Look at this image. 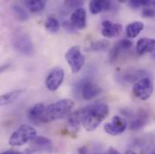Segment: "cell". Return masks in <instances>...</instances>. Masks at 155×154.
Masks as SVG:
<instances>
[{
    "mask_svg": "<svg viewBox=\"0 0 155 154\" xmlns=\"http://www.w3.org/2000/svg\"><path fill=\"white\" fill-rule=\"evenodd\" d=\"M82 124L88 131H94L109 114V106L105 102H94L93 104L81 108Z\"/></svg>",
    "mask_w": 155,
    "mask_h": 154,
    "instance_id": "obj_1",
    "label": "cell"
},
{
    "mask_svg": "<svg viewBox=\"0 0 155 154\" xmlns=\"http://www.w3.org/2000/svg\"><path fill=\"white\" fill-rule=\"evenodd\" d=\"M75 104L72 100L64 98L44 107L41 115V123H47L69 116Z\"/></svg>",
    "mask_w": 155,
    "mask_h": 154,
    "instance_id": "obj_2",
    "label": "cell"
},
{
    "mask_svg": "<svg viewBox=\"0 0 155 154\" xmlns=\"http://www.w3.org/2000/svg\"><path fill=\"white\" fill-rule=\"evenodd\" d=\"M37 136L35 129L28 124H23L18 127L10 136L9 144L12 146H22Z\"/></svg>",
    "mask_w": 155,
    "mask_h": 154,
    "instance_id": "obj_3",
    "label": "cell"
},
{
    "mask_svg": "<svg viewBox=\"0 0 155 154\" xmlns=\"http://www.w3.org/2000/svg\"><path fill=\"white\" fill-rule=\"evenodd\" d=\"M13 47L19 53L25 56H32L35 53V47L31 38L25 33H17L13 38Z\"/></svg>",
    "mask_w": 155,
    "mask_h": 154,
    "instance_id": "obj_4",
    "label": "cell"
},
{
    "mask_svg": "<svg viewBox=\"0 0 155 154\" xmlns=\"http://www.w3.org/2000/svg\"><path fill=\"white\" fill-rule=\"evenodd\" d=\"M153 93V80L148 77H144L134 84L133 94L141 100L149 99Z\"/></svg>",
    "mask_w": 155,
    "mask_h": 154,
    "instance_id": "obj_5",
    "label": "cell"
},
{
    "mask_svg": "<svg viewBox=\"0 0 155 154\" xmlns=\"http://www.w3.org/2000/svg\"><path fill=\"white\" fill-rule=\"evenodd\" d=\"M65 59L74 74L78 73L85 64V56L78 46H73L69 49L65 54Z\"/></svg>",
    "mask_w": 155,
    "mask_h": 154,
    "instance_id": "obj_6",
    "label": "cell"
},
{
    "mask_svg": "<svg viewBox=\"0 0 155 154\" xmlns=\"http://www.w3.org/2000/svg\"><path fill=\"white\" fill-rule=\"evenodd\" d=\"M75 89H77V94L80 93L82 98L87 101L91 100L101 92L100 87L88 79H85L83 82L79 83Z\"/></svg>",
    "mask_w": 155,
    "mask_h": 154,
    "instance_id": "obj_7",
    "label": "cell"
},
{
    "mask_svg": "<svg viewBox=\"0 0 155 154\" xmlns=\"http://www.w3.org/2000/svg\"><path fill=\"white\" fill-rule=\"evenodd\" d=\"M64 77H65V73L62 68L56 67L52 69L46 77V80H45L46 87L51 91L57 90L62 84L64 80Z\"/></svg>",
    "mask_w": 155,
    "mask_h": 154,
    "instance_id": "obj_8",
    "label": "cell"
},
{
    "mask_svg": "<svg viewBox=\"0 0 155 154\" xmlns=\"http://www.w3.org/2000/svg\"><path fill=\"white\" fill-rule=\"evenodd\" d=\"M127 122L121 116H116L112 118V122L107 123L104 125V129L107 133L116 136L123 133L127 128Z\"/></svg>",
    "mask_w": 155,
    "mask_h": 154,
    "instance_id": "obj_9",
    "label": "cell"
},
{
    "mask_svg": "<svg viewBox=\"0 0 155 154\" xmlns=\"http://www.w3.org/2000/svg\"><path fill=\"white\" fill-rule=\"evenodd\" d=\"M31 150L38 152H51L53 151V144L51 140L43 136H36L31 141Z\"/></svg>",
    "mask_w": 155,
    "mask_h": 154,
    "instance_id": "obj_10",
    "label": "cell"
},
{
    "mask_svg": "<svg viewBox=\"0 0 155 154\" xmlns=\"http://www.w3.org/2000/svg\"><path fill=\"white\" fill-rule=\"evenodd\" d=\"M149 120H150L149 113L144 109H141L135 114V116H134L133 120L131 121L130 129L132 131L140 130L148 123Z\"/></svg>",
    "mask_w": 155,
    "mask_h": 154,
    "instance_id": "obj_11",
    "label": "cell"
},
{
    "mask_svg": "<svg viewBox=\"0 0 155 154\" xmlns=\"http://www.w3.org/2000/svg\"><path fill=\"white\" fill-rule=\"evenodd\" d=\"M132 45H133V42L128 39H124L116 42V45L113 47L110 52V61L112 62L116 61V60L119 59L121 54L124 52L125 51H128L132 47Z\"/></svg>",
    "mask_w": 155,
    "mask_h": 154,
    "instance_id": "obj_12",
    "label": "cell"
},
{
    "mask_svg": "<svg viewBox=\"0 0 155 154\" xmlns=\"http://www.w3.org/2000/svg\"><path fill=\"white\" fill-rule=\"evenodd\" d=\"M103 29L101 34L104 37L107 38H114L118 36L122 32V25L120 24H114L108 20L104 21L102 23Z\"/></svg>",
    "mask_w": 155,
    "mask_h": 154,
    "instance_id": "obj_13",
    "label": "cell"
},
{
    "mask_svg": "<svg viewBox=\"0 0 155 154\" xmlns=\"http://www.w3.org/2000/svg\"><path fill=\"white\" fill-rule=\"evenodd\" d=\"M71 23L77 29H84L87 25V14L86 10L82 7H79L71 14Z\"/></svg>",
    "mask_w": 155,
    "mask_h": 154,
    "instance_id": "obj_14",
    "label": "cell"
},
{
    "mask_svg": "<svg viewBox=\"0 0 155 154\" xmlns=\"http://www.w3.org/2000/svg\"><path fill=\"white\" fill-rule=\"evenodd\" d=\"M136 51L143 55L155 51V40L152 38H141L136 42Z\"/></svg>",
    "mask_w": 155,
    "mask_h": 154,
    "instance_id": "obj_15",
    "label": "cell"
},
{
    "mask_svg": "<svg viewBox=\"0 0 155 154\" xmlns=\"http://www.w3.org/2000/svg\"><path fill=\"white\" fill-rule=\"evenodd\" d=\"M45 106L41 103H39L35 105L34 106H32L28 112H27V116L30 119V121H32L33 123H35V124H41V115L42 112L44 110Z\"/></svg>",
    "mask_w": 155,
    "mask_h": 154,
    "instance_id": "obj_16",
    "label": "cell"
},
{
    "mask_svg": "<svg viewBox=\"0 0 155 154\" xmlns=\"http://www.w3.org/2000/svg\"><path fill=\"white\" fill-rule=\"evenodd\" d=\"M112 3L110 1H106V0H94L89 3V10L90 13L93 15H97L102 11L108 10L111 7Z\"/></svg>",
    "mask_w": 155,
    "mask_h": 154,
    "instance_id": "obj_17",
    "label": "cell"
},
{
    "mask_svg": "<svg viewBox=\"0 0 155 154\" xmlns=\"http://www.w3.org/2000/svg\"><path fill=\"white\" fill-rule=\"evenodd\" d=\"M143 28H144V25H143V23H142L140 21H136V22H133V23L129 24L125 28L126 37L131 39L135 38L143 30Z\"/></svg>",
    "mask_w": 155,
    "mask_h": 154,
    "instance_id": "obj_18",
    "label": "cell"
},
{
    "mask_svg": "<svg viewBox=\"0 0 155 154\" xmlns=\"http://www.w3.org/2000/svg\"><path fill=\"white\" fill-rule=\"evenodd\" d=\"M145 73L142 70H128L126 72H124L122 75H121V78H122V81H124L126 83H131V82H134L135 80H139L141 78H143V75Z\"/></svg>",
    "mask_w": 155,
    "mask_h": 154,
    "instance_id": "obj_19",
    "label": "cell"
},
{
    "mask_svg": "<svg viewBox=\"0 0 155 154\" xmlns=\"http://www.w3.org/2000/svg\"><path fill=\"white\" fill-rule=\"evenodd\" d=\"M22 92H23V90H14V91L8 92L6 94L0 95V106L13 103L22 94Z\"/></svg>",
    "mask_w": 155,
    "mask_h": 154,
    "instance_id": "obj_20",
    "label": "cell"
},
{
    "mask_svg": "<svg viewBox=\"0 0 155 154\" xmlns=\"http://www.w3.org/2000/svg\"><path fill=\"white\" fill-rule=\"evenodd\" d=\"M25 5L27 6V8L34 13L40 12L41 11L45 5H46V1L44 0H29L25 2Z\"/></svg>",
    "mask_w": 155,
    "mask_h": 154,
    "instance_id": "obj_21",
    "label": "cell"
},
{
    "mask_svg": "<svg viewBox=\"0 0 155 154\" xmlns=\"http://www.w3.org/2000/svg\"><path fill=\"white\" fill-rule=\"evenodd\" d=\"M12 9H13L14 14H15V16L17 18L18 21L25 22L29 18V15H28L27 12L23 7L19 6L18 5H14L12 6Z\"/></svg>",
    "mask_w": 155,
    "mask_h": 154,
    "instance_id": "obj_22",
    "label": "cell"
},
{
    "mask_svg": "<svg viewBox=\"0 0 155 154\" xmlns=\"http://www.w3.org/2000/svg\"><path fill=\"white\" fill-rule=\"evenodd\" d=\"M45 28L49 32L56 33L60 29V23L56 18L51 16V17L47 18V20L45 21Z\"/></svg>",
    "mask_w": 155,
    "mask_h": 154,
    "instance_id": "obj_23",
    "label": "cell"
},
{
    "mask_svg": "<svg viewBox=\"0 0 155 154\" xmlns=\"http://www.w3.org/2000/svg\"><path fill=\"white\" fill-rule=\"evenodd\" d=\"M109 42L107 41H97L93 43H91L89 50L93 51H105L108 48Z\"/></svg>",
    "mask_w": 155,
    "mask_h": 154,
    "instance_id": "obj_24",
    "label": "cell"
},
{
    "mask_svg": "<svg viewBox=\"0 0 155 154\" xmlns=\"http://www.w3.org/2000/svg\"><path fill=\"white\" fill-rule=\"evenodd\" d=\"M128 5L133 7V8H138L141 6H147V5H151L152 2L148 1V0H131L128 2Z\"/></svg>",
    "mask_w": 155,
    "mask_h": 154,
    "instance_id": "obj_25",
    "label": "cell"
},
{
    "mask_svg": "<svg viewBox=\"0 0 155 154\" xmlns=\"http://www.w3.org/2000/svg\"><path fill=\"white\" fill-rule=\"evenodd\" d=\"M142 15L143 17L149 18V17H154L155 16V8L153 7H144L142 11Z\"/></svg>",
    "mask_w": 155,
    "mask_h": 154,
    "instance_id": "obj_26",
    "label": "cell"
},
{
    "mask_svg": "<svg viewBox=\"0 0 155 154\" xmlns=\"http://www.w3.org/2000/svg\"><path fill=\"white\" fill-rule=\"evenodd\" d=\"M82 4L83 3L81 1H67L65 3V5H67L71 9H75L76 10L78 8L81 7Z\"/></svg>",
    "mask_w": 155,
    "mask_h": 154,
    "instance_id": "obj_27",
    "label": "cell"
},
{
    "mask_svg": "<svg viewBox=\"0 0 155 154\" xmlns=\"http://www.w3.org/2000/svg\"><path fill=\"white\" fill-rule=\"evenodd\" d=\"M62 26H63V28L67 31V32H69V33H75V32H77V28L71 23V22H64L63 24H62Z\"/></svg>",
    "mask_w": 155,
    "mask_h": 154,
    "instance_id": "obj_28",
    "label": "cell"
},
{
    "mask_svg": "<svg viewBox=\"0 0 155 154\" xmlns=\"http://www.w3.org/2000/svg\"><path fill=\"white\" fill-rule=\"evenodd\" d=\"M9 67H10V64H3V65H0V74L3 73L4 71H5Z\"/></svg>",
    "mask_w": 155,
    "mask_h": 154,
    "instance_id": "obj_29",
    "label": "cell"
},
{
    "mask_svg": "<svg viewBox=\"0 0 155 154\" xmlns=\"http://www.w3.org/2000/svg\"><path fill=\"white\" fill-rule=\"evenodd\" d=\"M1 154H27V153H22V152H15V151H7V152H5Z\"/></svg>",
    "mask_w": 155,
    "mask_h": 154,
    "instance_id": "obj_30",
    "label": "cell"
},
{
    "mask_svg": "<svg viewBox=\"0 0 155 154\" xmlns=\"http://www.w3.org/2000/svg\"><path fill=\"white\" fill-rule=\"evenodd\" d=\"M107 154H119V152L116 151V149H114V148H110L109 149V151H108V152Z\"/></svg>",
    "mask_w": 155,
    "mask_h": 154,
    "instance_id": "obj_31",
    "label": "cell"
},
{
    "mask_svg": "<svg viewBox=\"0 0 155 154\" xmlns=\"http://www.w3.org/2000/svg\"><path fill=\"white\" fill-rule=\"evenodd\" d=\"M124 154H137L136 152H133V151H128V152H126Z\"/></svg>",
    "mask_w": 155,
    "mask_h": 154,
    "instance_id": "obj_32",
    "label": "cell"
},
{
    "mask_svg": "<svg viewBox=\"0 0 155 154\" xmlns=\"http://www.w3.org/2000/svg\"><path fill=\"white\" fill-rule=\"evenodd\" d=\"M150 154H155V152H151Z\"/></svg>",
    "mask_w": 155,
    "mask_h": 154,
    "instance_id": "obj_33",
    "label": "cell"
},
{
    "mask_svg": "<svg viewBox=\"0 0 155 154\" xmlns=\"http://www.w3.org/2000/svg\"><path fill=\"white\" fill-rule=\"evenodd\" d=\"M153 59H154V61H155V54L153 55Z\"/></svg>",
    "mask_w": 155,
    "mask_h": 154,
    "instance_id": "obj_34",
    "label": "cell"
}]
</instances>
